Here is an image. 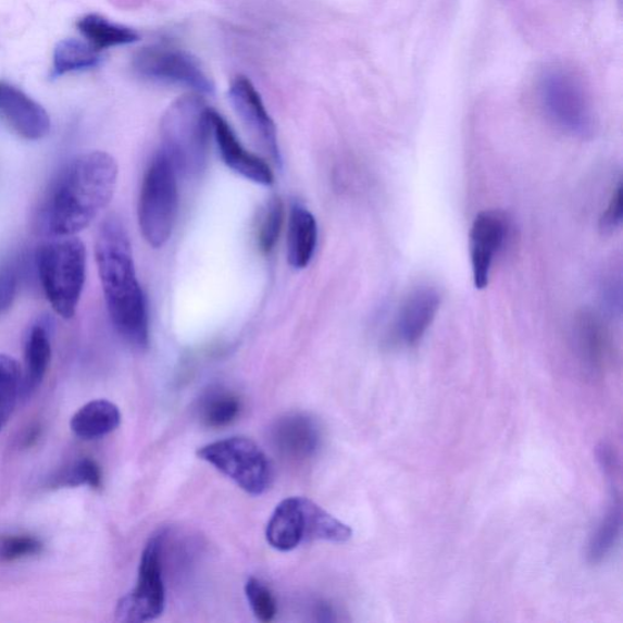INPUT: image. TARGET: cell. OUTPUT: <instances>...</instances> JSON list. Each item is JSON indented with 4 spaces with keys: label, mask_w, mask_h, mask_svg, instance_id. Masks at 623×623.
<instances>
[{
    "label": "cell",
    "mask_w": 623,
    "mask_h": 623,
    "mask_svg": "<svg viewBox=\"0 0 623 623\" xmlns=\"http://www.w3.org/2000/svg\"><path fill=\"white\" fill-rule=\"evenodd\" d=\"M96 260L107 309L121 338L136 349L149 345V313L138 282L132 245L125 224L108 217L98 230Z\"/></svg>",
    "instance_id": "6da1fadb"
},
{
    "label": "cell",
    "mask_w": 623,
    "mask_h": 623,
    "mask_svg": "<svg viewBox=\"0 0 623 623\" xmlns=\"http://www.w3.org/2000/svg\"><path fill=\"white\" fill-rule=\"evenodd\" d=\"M119 166L104 151H91L70 162L61 173L46 209L54 237H74L96 221L116 189Z\"/></svg>",
    "instance_id": "7a4b0ae2"
},
{
    "label": "cell",
    "mask_w": 623,
    "mask_h": 623,
    "mask_svg": "<svg viewBox=\"0 0 623 623\" xmlns=\"http://www.w3.org/2000/svg\"><path fill=\"white\" fill-rule=\"evenodd\" d=\"M211 111L198 95L184 96L175 101L161 121V152L177 175L196 178L207 170Z\"/></svg>",
    "instance_id": "3957f363"
},
{
    "label": "cell",
    "mask_w": 623,
    "mask_h": 623,
    "mask_svg": "<svg viewBox=\"0 0 623 623\" xmlns=\"http://www.w3.org/2000/svg\"><path fill=\"white\" fill-rule=\"evenodd\" d=\"M37 269L46 298L63 320L76 314L87 275V251L84 241L57 237L39 249Z\"/></svg>",
    "instance_id": "277c9868"
},
{
    "label": "cell",
    "mask_w": 623,
    "mask_h": 623,
    "mask_svg": "<svg viewBox=\"0 0 623 623\" xmlns=\"http://www.w3.org/2000/svg\"><path fill=\"white\" fill-rule=\"evenodd\" d=\"M349 535V526L336 519L311 499L290 497L275 508L265 538L274 549L290 551L311 540L344 543Z\"/></svg>",
    "instance_id": "5b68a950"
},
{
    "label": "cell",
    "mask_w": 623,
    "mask_h": 623,
    "mask_svg": "<svg viewBox=\"0 0 623 623\" xmlns=\"http://www.w3.org/2000/svg\"><path fill=\"white\" fill-rule=\"evenodd\" d=\"M178 177L175 167L160 151L142 179L138 221L142 237L152 248H162L175 228L179 203Z\"/></svg>",
    "instance_id": "8992f818"
},
{
    "label": "cell",
    "mask_w": 623,
    "mask_h": 623,
    "mask_svg": "<svg viewBox=\"0 0 623 623\" xmlns=\"http://www.w3.org/2000/svg\"><path fill=\"white\" fill-rule=\"evenodd\" d=\"M540 105L547 117L561 130L577 138L596 132V115L584 85L569 71L548 70L538 87Z\"/></svg>",
    "instance_id": "52a82bcc"
},
{
    "label": "cell",
    "mask_w": 623,
    "mask_h": 623,
    "mask_svg": "<svg viewBox=\"0 0 623 623\" xmlns=\"http://www.w3.org/2000/svg\"><path fill=\"white\" fill-rule=\"evenodd\" d=\"M198 457L252 496L263 495L273 482V466L257 443L235 436L203 446Z\"/></svg>",
    "instance_id": "ba28073f"
},
{
    "label": "cell",
    "mask_w": 623,
    "mask_h": 623,
    "mask_svg": "<svg viewBox=\"0 0 623 623\" xmlns=\"http://www.w3.org/2000/svg\"><path fill=\"white\" fill-rule=\"evenodd\" d=\"M132 68L141 79L160 85L179 86L197 95H212V79L199 61L182 49L162 46L142 48L133 58Z\"/></svg>",
    "instance_id": "9c48e42d"
},
{
    "label": "cell",
    "mask_w": 623,
    "mask_h": 623,
    "mask_svg": "<svg viewBox=\"0 0 623 623\" xmlns=\"http://www.w3.org/2000/svg\"><path fill=\"white\" fill-rule=\"evenodd\" d=\"M165 535L149 539L140 558L135 589L119 601L116 619L121 622H148L162 615L166 605L162 576V548Z\"/></svg>",
    "instance_id": "30bf717a"
},
{
    "label": "cell",
    "mask_w": 623,
    "mask_h": 623,
    "mask_svg": "<svg viewBox=\"0 0 623 623\" xmlns=\"http://www.w3.org/2000/svg\"><path fill=\"white\" fill-rule=\"evenodd\" d=\"M509 222L503 212L486 210L478 213L469 234L470 262L477 290L487 288L497 254L504 247Z\"/></svg>",
    "instance_id": "8fae6325"
},
{
    "label": "cell",
    "mask_w": 623,
    "mask_h": 623,
    "mask_svg": "<svg viewBox=\"0 0 623 623\" xmlns=\"http://www.w3.org/2000/svg\"><path fill=\"white\" fill-rule=\"evenodd\" d=\"M229 99L245 127L257 139L275 163H281L277 127L263 104V100L248 77L238 76L232 80Z\"/></svg>",
    "instance_id": "7c38bea8"
},
{
    "label": "cell",
    "mask_w": 623,
    "mask_h": 623,
    "mask_svg": "<svg viewBox=\"0 0 623 623\" xmlns=\"http://www.w3.org/2000/svg\"><path fill=\"white\" fill-rule=\"evenodd\" d=\"M443 303V295L433 285H421L408 294L398 308L391 329L395 342L414 347L422 341Z\"/></svg>",
    "instance_id": "4fadbf2b"
},
{
    "label": "cell",
    "mask_w": 623,
    "mask_h": 623,
    "mask_svg": "<svg viewBox=\"0 0 623 623\" xmlns=\"http://www.w3.org/2000/svg\"><path fill=\"white\" fill-rule=\"evenodd\" d=\"M0 117L27 140L43 139L52 127L46 109L24 90L7 82H0Z\"/></svg>",
    "instance_id": "5bb4252c"
},
{
    "label": "cell",
    "mask_w": 623,
    "mask_h": 623,
    "mask_svg": "<svg viewBox=\"0 0 623 623\" xmlns=\"http://www.w3.org/2000/svg\"><path fill=\"white\" fill-rule=\"evenodd\" d=\"M212 135L226 165L244 178L261 186H271L273 172L267 162L245 149L234 130L217 111H211Z\"/></svg>",
    "instance_id": "9a60e30c"
},
{
    "label": "cell",
    "mask_w": 623,
    "mask_h": 623,
    "mask_svg": "<svg viewBox=\"0 0 623 623\" xmlns=\"http://www.w3.org/2000/svg\"><path fill=\"white\" fill-rule=\"evenodd\" d=\"M271 437L277 451L295 461H303L314 456L322 440L319 424L302 413L279 418L272 426Z\"/></svg>",
    "instance_id": "2e32d148"
},
{
    "label": "cell",
    "mask_w": 623,
    "mask_h": 623,
    "mask_svg": "<svg viewBox=\"0 0 623 623\" xmlns=\"http://www.w3.org/2000/svg\"><path fill=\"white\" fill-rule=\"evenodd\" d=\"M53 324L42 319L29 326L24 344L22 367V396H33L43 383L52 360Z\"/></svg>",
    "instance_id": "e0dca14e"
},
{
    "label": "cell",
    "mask_w": 623,
    "mask_h": 623,
    "mask_svg": "<svg viewBox=\"0 0 623 623\" xmlns=\"http://www.w3.org/2000/svg\"><path fill=\"white\" fill-rule=\"evenodd\" d=\"M316 241L319 226L313 214L300 203H296L290 211L286 239V258L292 269L308 267L314 257Z\"/></svg>",
    "instance_id": "ac0fdd59"
},
{
    "label": "cell",
    "mask_w": 623,
    "mask_h": 623,
    "mask_svg": "<svg viewBox=\"0 0 623 623\" xmlns=\"http://www.w3.org/2000/svg\"><path fill=\"white\" fill-rule=\"evenodd\" d=\"M574 336L582 363L590 372L600 371L609 349L605 323L594 312H582L575 320Z\"/></svg>",
    "instance_id": "d6986e66"
},
{
    "label": "cell",
    "mask_w": 623,
    "mask_h": 623,
    "mask_svg": "<svg viewBox=\"0 0 623 623\" xmlns=\"http://www.w3.org/2000/svg\"><path fill=\"white\" fill-rule=\"evenodd\" d=\"M121 424L119 407L108 400H95L75 413L71 419V431L84 440H96L114 433Z\"/></svg>",
    "instance_id": "ffe728a7"
},
{
    "label": "cell",
    "mask_w": 623,
    "mask_h": 623,
    "mask_svg": "<svg viewBox=\"0 0 623 623\" xmlns=\"http://www.w3.org/2000/svg\"><path fill=\"white\" fill-rule=\"evenodd\" d=\"M77 27L87 42L98 52L112 47L136 43L140 38L137 30L111 23L99 14H88L79 18Z\"/></svg>",
    "instance_id": "44dd1931"
},
{
    "label": "cell",
    "mask_w": 623,
    "mask_h": 623,
    "mask_svg": "<svg viewBox=\"0 0 623 623\" xmlns=\"http://www.w3.org/2000/svg\"><path fill=\"white\" fill-rule=\"evenodd\" d=\"M98 50L85 40L68 38L58 43L53 55L52 77L95 68L100 64Z\"/></svg>",
    "instance_id": "7402d4cb"
},
{
    "label": "cell",
    "mask_w": 623,
    "mask_h": 623,
    "mask_svg": "<svg viewBox=\"0 0 623 623\" xmlns=\"http://www.w3.org/2000/svg\"><path fill=\"white\" fill-rule=\"evenodd\" d=\"M622 526V510L619 498L615 496L609 506L608 512L591 535L587 548V560L591 565L600 564L611 553L618 544Z\"/></svg>",
    "instance_id": "603a6c76"
},
{
    "label": "cell",
    "mask_w": 623,
    "mask_h": 623,
    "mask_svg": "<svg viewBox=\"0 0 623 623\" xmlns=\"http://www.w3.org/2000/svg\"><path fill=\"white\" fill-rule=\"evenodd\" d=\"M241 411V401L237 395L216 390L202 401L200 415L203 424L212 428H222L237 421Z\"/></svg>",
    "instance_id": "cb8c5ba5"
},
{
    "label": "cell",
    "mask_w": 623,
    "mask_h": 623,
    "mask_svg": "<svg viewBox=\"0 0 623 623\" xmlns=\"http://www.w3.org/2000/svg\"><path fill=\"white\" fill-rule=\"evenodd\" d=\"M22 396V366L12 356L0 353V422L7 423Z\"/></svg>",
    "instance_id": "d4e9b609"
},
{
    "label": "cell",
    "mask_w": 623,
    "mask_h": 623,
    "mask_svg": "<svg viewBox=\"0 0 623 623\" xmlns=\"http://www.w3.org/2000/svg\"><path fill=\"white\" fill-rule=\"evenodd\" d=\"M283 221V203L277 198L272 199L267 205H265L259 222V247L264 253H270L274 249L275 244L279 240Z\"/></svg>",
    "instance_id": "484cf974"
},
{
    "label": "cell",
    "mask_w": 623,
    "mask_h": 623,
    "mask_svg": "<svg viewBox=\"0 0 623 623\" xmlns=\"http://www.w3.org/2000/svg\"><path fill=\"white\" fill-rule=\"evenodd\" d=\"M245 595H247L253 615L259 621L267 623L277 615V601L271 589L259 578L251 577L247 582Z\"/></svg>",
    "instance_id": "4316f807"
},
{
    "label": "cell",
    "mask_w": 623,
    "mask_h": 623,
    "mask_svg": "<svg viewBox=\"0 0 623 623\" xmlns=\"http://www.w3.org/2000/svg\"><path fill=\"white\" fill-rule=\"evenodd\" d=\"M101 470L91 459H82L73 468L59 477V486H89L98 488L101 486Z\"/></svg>",
    "instance_id": "83f0119b"
},
{
    "label": "cell",
    "mask_w": 623,
    "mask_h": 623,
    "mask_svg": "<svg viewBox=\"0 0 623 623\" xmlns=\"http://www.w3.org/2000/svg\"><path fill=\"white\" fill-rule=\"evenodd\" d=\"M43 545L33 536H10L0 540V561H16L34 557L42 551Z\"/></svg>",
    "instance_id": "f1b7e54d"
},
{
    "label": "cell",
    "mask_w": 623,
    "mask_h": 623,
    "mask_svg": "<svg viewBox=\"0 0 623 623\" xmlns=\"http://www.w3.org/2000/svg\"><path fill=\"white\" fill-rule=\"evenodd\" d=\"M622 183L611 194L608 207L600 217V229L605 233H612L620 228L622 223Z\"/></svg>",
    "instance_id": "f546056e"
},
{
    "label": "cell",
    "mask_w": 623,
    "mask_h": 623,
    "mask_svg": "<svg viewBox=\"0 0 623 623\" xmlns=\"http://www.w3.org/2000/svg\"><path fill=\"white\" fill-rule=\"evenodd\" d=\"M17 275L10 267H0V314L5 313L15 300Z\"/></svg>",
    "instance_id": "4dcf8cb0"
},
{
    "label": "cell",
    "mask_w": 623,
    "mask_h": 623,
    "mask_svg": "<svg viewBox=\"0 0 623 623\" xmlns=\"http://www.w3.org/2000/svg\"><path fill=\"white\" fill-rule=\"evenodd\" d=\"M602 301L611 312H620L622 306V284L621 275L611 274L608 279L602 283Z\"/></svg>",
    "instance_id": "1f68e13d"
},
{
    "label": "cell",
    "mask_w": 623,
    "mask_h": 623,
    "mask_svg": "<svg viewBox=\"0 0 623 623\" xmlns=\"http://www.w3.org/2000/svg\"><path fill=\"white\" fill-rule=\"evenodd\" d=\"M597 457L600 466L605 469L606 473L614 472L616 458L614 456V452H612L611 447L607 445L599 446L597 451Z\"/></svg>",
    "instance_id": "d6a6232c"
},
{
    "label": "cell",
    "mask_w": 623,
    "mask_h": 623,
    "mask_svg": "<svg viewBox=\"0 0 623 623\" xmlns=\"http://www.w3.org/2000/svg\"><path fill=\"white\" fill-rule=\"evenodd\" d=\"M4 426L3 422H0V431H2V427Z\"/></svg>",
    "instance_id": "836d02e7"
}]
</instances>
